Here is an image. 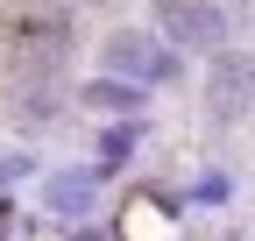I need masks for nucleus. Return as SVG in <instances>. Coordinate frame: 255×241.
<instances>
[{
    "instance_id": "obj_3",
    "label": "nucleus",
    "mask_w": 255,
    "mask_h": 241,
    "mask_svg": "<svg viewBox=\"0 0 255 241\" xmlns=\"http://www.w3.org/2000/svg\"><path fill=\"white\" fill-rule=\"evenodd\" d=\"M206 100L220 120H234L248 100H255V57H234V50H220L213 57V78H206Z\"/></svg>"
},
{
    "instance_id": "obj_6",
    "label": "nucleus",
    "mask_w": 255,
    "mask_h": 241,
    "mask_svg": "<svg viewBox=\"0 0 255 241\" xmlns=\"http://www.w3.org/2000/svg\"><path fill=\"white\" fill-rule=\"evenodd\" d=\"M135 142H142V120H121V128H107V156H128Z\"/></svg>"
},
{
    "instance_id": "obj_1",
    "label": "nucleus",
    "mask_w": 255,
    "mask_h": 241,
    "mask_svg": "<svg viewBox=\"0 0 255 241\" xmlns=\"http://www.w3.org/2000/svg\"><path fill=\"white\" fill-rule=\"evenodd\" d=\"M156 36L177 57H220L227 50V7L220 0H149Z\"/></svg>"
},
{
    "instance_id": "obj_7",
    "label": "nucleus",
    "mask_w": 255,
    "mask_h": 241,
    "mask_svg": "<svg viewBox=\"0 0 255 241\" xmlns=\"http://www.w3.org/2000/svg\"><path fill=\"white\" fill-rule=\"evenodd\" d=\"M64 241H114V234H107V227H71Z\"/></svg>"
},
{
    "instance_id": "obj_8",
    "label": "nucleus",
    "mask_w": 255,
    "mask_h": 241,
    "mask_svg": "<svg viewBox=\"0 0 255 241\" xmlns=\"http://www.w3.org/2000/svg\"><path fill=\"white\" fill-rule=\"evenodd\" d=\"M7 220H14V213H7V206H0V234H7Z\"/></svg>"
},
{
    "instance_id": "obj_4",
    "label": "nucleus",
    "mask_w": 255,
    "mask_h": 241,
    "mask_svg": "<svg viewBox=\"0 0 255 241\" xmlns=\"http://www.w3.org/2000/svg\"><path fill=\"white\" fill-rule=\"evenodd\" d=\"M92 199H100V170H50L43 177V206L57 220H85Z\"/></svg>"
},
{
    "instance_id": "obj_5",
    "label": "nucleus",
    "mask_w": 255,
    "mask_h": 241,
    "mask_svg": "<svg viewBox=\"0 0 255 241\" xmlns=\"http://www.w3.org/2000/svg\"><path fill=\"white\" fill-rule=\"evenodd\" d=\"M78 100H85V107H107V114H128V120H135V114H142V85H121V78H92Z\"/></svg>"
},
{
    "instance_id": "obj_2",
    "label": "nucleus",
    "mask_w": 255,
    "mask_h": 241,
    "mask_svg": "<svg viewBox=\"0 0 255 241\" xmlns=\"http://www.w3.org/2000/svg\"><path fill=\"white\" fill-rule=\"evenodd\" d=\"M100 64H107V78H121V85H163V78H177V50L163 43V36H149V28H114V36L100 43Z\"/></svg>"
}]
</instances>
